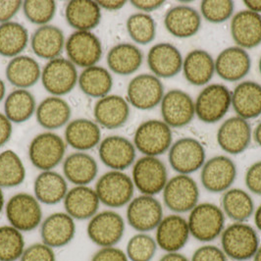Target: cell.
I'll return each mask as SVG.
<instances>
[{
  "instance_id": "52a82bcc",
  "label": "cell",
  "mask_w": 261,
  "mask_h": 261,
  "mask_svg": "<svg viewBox=\"0 0 261 261\" xmlns=\"http://www.w3.org/2000/svg\"><path fill=\"white\" fill-rule=\"evenodd\" d=\"M65 141L53 132H44L36 136L29 145V158L40 171L57 167L65 158Z\"/></svg>"
},
{
  "instance_id": "44dd1931",
  "label": "cell",
  "mask_w": 261,
  "mask_h": 261,
  "mask_svg": "<svg viewBox=\"0 0 261 261\" xmlns=\"http://www.w3.org/2000/svg\"><path fill=\"white\" fill-rule=\"evenodd\" d=\"M155 230L157 246L166 252H179L191 236L188 221L176 213L163 217Z\"/></svg>"
},
{
  "instance_id": "ac0fdd59",
  "label": "cell",
  "mask_w": 261,
  "mask_h": 261,
  "mask_svg": "<svg viewBox=\"0 0 261 261\" xmlns=\"http://www.w3.org/2000/svg\"><path fill=\"white\" fill-rule=\"evenodd\" d=\"M98 155L106 167L115 171H124L136 161L134 144L121 136H109L98 145Z\"/></svg>"
},
{
  "instance_id": "ba28073f",
  "label": "cell",
  "mask_w": 261,
  "mask_h": 261,
  "mask_svg": "<svg viewBox=\"0 0 261 261\" xmlns=\"http://www.w3.org/2000/svg\"><path fill=\"white\" fill-rule=\"evenodd\" d=\"M232 106V92L222 84H211L199 92L195 109L197 118L207 124L222 120Z\"/></svg>"
},
{
  "instance_id": "f907efd6",
  "label": "cell",
  "mask_w": 261,
  "mask_h": 261,
  "mask_svg": "<svg viewBox=\"0 0 261 261\" xmlns=\"http://www.w3.org/2000/svg\"><path fill=\"white\" fill-rule=\"evenodd\" d=\"M245 182L249 192L261 196V161H257L248 167Z\"/></svg>"
},
{
  "instance_id": "9a60e30c",
  "label": "cell",
  "mask_w": 261,
  "mask_h": 261,
  "mask_svg": "<svg viewBox=\"0 0 261 261\" xmlns=\"http://www.w3.org/2000/svg\"><path fill=\"white\" fill-rule=\"evenodd\" d=\"M237 174L235 162L230 157L217 155L211 157L203 164L200 181L209 193H225L235 182Z\"/></svg>"
},
{
  "instance_id": "83f0119b",
  "label": "cell",
  "mask_w": 261,
  "mask_h": 261,
  "mask_svg": "<svg viewBox=\"0 0 261 261\" xmlns=\"http://www.w3.org/2000/svg\"><path fill=\"white\" fill-rule=\"evenodd\" d=\"M101 130L99 125L90 119H75L67 124L65 141L78 151H87L99 145Z\"/></svg>"
},
{
  "instance_id": "8fae6325",
  "label": "cell",
  "mask_w": 261,
  "mask_h": 261,
  "mask_svg": "<svg viewBox=\"0 0 261 261\" xmlns=\"http://www.w3.org/2000/svg\"><path fill=\"white\" fill-rule=\"evenodd\" d=\"M199 189L189 175L178 174L168 180L163 190V201L176 214L190 212L198 204Z\"/></svg>"
},
{
  "instance_id": "1f68e13d",
  "label": "cell",
  "mask_w": 261,
  "mask_h": 261,
  "mask_svg": "<svg viewBox=\"0 0 261 261\" xmlns=\"http://www.w3.org/2000/svg\"><path fill=\"white\" fill-rule=\"evenodd\" d=\"M98 173V165L93 157L83 151L71 153L63 160L66 180L75 186H89Z\"/></svg>"
},
{
  "instance_id": "b9f144b4",
  "label": "cell",
  "mask_w": 261,
  "mask_h": 261,
  "mask_svg": "<svg viewBox=\"0 0 261 261\" xmlns=\"http://www.w3.org/2000/svg\"><path fill=\"white\" fill-rule=\"evenodd\" d=\"M26 179V168L20 156L11 149L0 153V188L18 187Z\"/></svg>"
},
{
  "instance_id": "f35d334b",
  "label": "cell",
  "mask_w": 261,
  "mask_h": 261,
  "mask_svg": "<svg viewBox=\"0 0 261 261\" xmlns=\"http://www.w3.org/2000/svg\"><path fill=\"white\" fill-rule=\"evenodd\" d=\"M222 210L234 222H246L254 211V201L248 192L242 189H229L223 195Z\"/></svg>"
},
{
  "instance_id": "ab89813d",
  "label": "cell",
  "mask_w": 261,
  "mask_h": 261,
  "mask_svg": "<svg viewBox=\"0 0 261 261\" xmlns=\"http://www.w3.org/2000/svg\"><path fill=\"white\" fill-rule=\"evenodd\" d=\"M36 110V98L28 90L17 89L5 98L4 114L15 124L26 122L34 115Z\"/></svg>"
},
{
  "instance_id": "2e32d148",
  "label": "cell",
  "mask_w": 261,
  "mask_h": 261,
  "mask_svg": "<svg viewBox=\"0 0 261 261\" xmlns=\"http://www.w3.org/2000/svg\"><path fill=\"white\" fill-rule=\"evenodd\" d=\"M164 87L160 79L151 74H141L130 80L127 88L129 105L140 110H150L161 103Z\"/></svg>"
},
{
  "instance_id": "74e56055",
  "label": "cell",
  "mask_w": 261,
  "mask_h": 261,
  "mask_svg": "<svg viewBox=\"0 0 261 261\" xmlns=\"http://www.w3.org/2000/svg\"><path fill=\"white\" fill-rule=\"evenodd\" d=\"M78 85L86 95L101 98L109 94L113 87L111 73L101 66L86 68L79 75Z\"/></svg>"
},
{
  "instance_id": "d590c367",
  "label": "cell",
  "mask_w": 261,
  "mask_h": 261,
  "mask_svg": "<svg viewBox=\"0 0 261 261\" xmlns=\"http://www.w3.org/2000/svg\"><path fill=\"white\" fill-rule=\"evenodd\" d=\"M183 73L186 80L194 86H205L215 73V61L207 51L195 49L184 58Z\"/></svg>"
},
{
  "instance_id": "f1b7e54d",
  "label": "cell",
  "mask_w": 261,
  "mask_h": 261,
  "mask_svg": "<svg viewBox=\"0 0 261 261\" xmlns=\"http://www.w3.org/2000/svg\"><path fill=\"white\" fill-rule=\"evenodd\" d=\"M164 26L176 38L187 39L196 35L201 26V17L195 8L179 5L165 15Z\"/></svg>"
},
{
  "instance_id": "bcb514c9",
  "label": "cell",
  "mask_w": 261,
  "mask_h": 261,
  "mask_svg": "<svg viewBox=\"0 0 261 261\" xmlns=\"http://www.w3.org/2000/svg\"><path fill=\"white\" fill-rule=\"evenodd\" d=\"M22 7L27 19L39 27L48 25L56 14V2L53 0H27Z\"/></svg>"
},
{
  "instance_id": "6da1fadb",
  "label": "cell",
  "mask_w": 261,
  "mask_h": 261,
  "mask_svg": "<svg viewBox=\"0 0 261 261\" xmlns=\"http://www.w3.org/2000/svg\"><path fill=\"white\" fill-rule=\"evenodd\" d=\"M220 237L224 253L233 260H249L260 247L257 231L246 222H234L225 227Z\"/></svg>"
},
{
  "instance_id": "7c38bea8",
  "label": "cell",
  "mask_w": 261,
  "mask_h": 261,
  "mask_svg": "<svg viewBox=\"0 0 261 261\" xmlns=\"http://www.w3.org/2000/svg\"><path fill=\"white\" fill-rule=\"evenodd\" d=\"M65 50L68 59L81 68L95 66L102 57V43L92 32L75 31L67 39Z\"/></svg>"
},
{
  "instance_id": "e0dca14e",
  "label": "cell",
  "mask_w": 261,
  "mask_h": 261,
  "mask_svg": "<svg viewBox=\"0 0 261 261\" xmlns=\"http://www.w3.org/2000/svg\"><path fill=\"white\" fill-rule=\"evenodd\" d=\"M160 105L163 121L170 128H183L196 115L193 98L181 90H171L165 93Z\"/></svg>"
},
{
  "instance_id": "cb8c5ba5",
  "label": "cell",
  "mask_w": 261,
  "mask_h": 261,
  "mask_svg": "<svg viewBox=\"0 0 261 261\" xmlns=\"http://www.w3.org/2000/svg\"><path fill=\"white\" fill-rule=\"evenodd\" d=\"M251 67L246 49L239 46L227 47L216 57L215 73L227 82H239L245 78Z\"/></svg>"
},
{
  "instance_id": "91938a15",
  "label": "cell",
  "mask_w": 261,
  "mask_h": 261,
  "mask_svg": "<svg viewBox=\"0 0 261 261\" xmlns=\"http://www.w3.org/2000/svg\"><path fill=\"white\" fill-rule=\"evenodd\" d=\"M254 224H255V227L257 228V230L261 232V204L255 209L254 213Z\"/></svg>"
},
{
  "instance_id": "3957f363",
  "label": "cell",
  "mask_w": 261,
  "mask_h": 261,
  "mask_svg": "<svg viewBox=\"0 0 261 261\" xmlns=\"http://www.w3.org/2000/svg\"><path fill=\"white\" fill-rule=\"evenodd\" d=\"M94 190L100 203L110 208H121L134 198L135 185L123 171L110 170L99 177Z\"/></svg>"
},
{
  "instance_id": "484cf974",
  "label": "cell",
  "mask_w": 261,
  "mask_h": 261,
  "mask_svg": "<svg viewBox=\"0 0 261 261\" xmlns=\"http://www.w3.org/2000/svg\"><path fill=\"white\" fill-rule=\"evenodd\" d=\"M231 35L237 46L244 49L261 44V15L249 10H241L231 21Z\"/></svg>"
},
{
  "instance_id": "be15d7a7",
  "label": "cell",
  "mask_w": 261,
  "mask_h": 261,
  "mask_svg": "<svg viewBox=\"0 0 261 261\" xmlns=\"http://www.w3.org/2000/svg\"><path fill=\"white\" fill-rule=\"evenodd\" d=\"M5 208V200H4V195L2 192V188H0V213L2 210Z\"/></svg>"
},
{
  "instance_id": "6125c7cd",
  "label": "cell",
  "mask_w": 261,
  "mask_h": 261,
  "mask_svg": "<svg viewBox=\"0 0 261 261\" xmlns=\"http://www.w3.org/2000/svg\"><path fill=\"white\" fill-rule=\"evenodd\" d=\"M5 93H6V87L4 82L0 79V102L3 100V98L5 97Z\"/></svg>"
},
{
  "instance_id": "e7e4bbea",
  "label": "cell",
  "mask_w": 261,
  "mask_h": 261,
  "mask_svg": "<svg viewBox=\"0 0 261 261\" xmlns=\"http://www.w3.org/2000/svg\"><path fill=\"white\" fill-rule=\"evenodd\" d=\"M252 259H253V261H261V246L257 249V251L255 252Z\"/></svg>"
},
{
  "instance_id": "7a4b0ae2",
  "label": "cell",
  "mask_w": 261,
  "mask_h": 261,
  "mask_svg": "<svg viewBox=\"0 0 261 261\" xmlns=\"http://www.w3.org/2000/svg\"><path fill=\"white\" fill-rule=\"evenodd\" d=\"M187 221L191 236L201 243L216 240L225 229V214L222 208L210 202L196 205L190 211Z\"/></svg>"
},
{
  "instance_id": "8d00e7d4",
  "label": "cell",
  "mask_w": 261,
  "mask_h": 261,
  "mask_svg": "<svg viewBox=\"0 0 261 261\" xmlns=\"http://www.w3.org/2000/svg\"><path fill=\"white\" fill-rule=\"evenodd\" d=\"M72 110L69 103L60 96L44 98L36 110L37 121L46 130H57L69 123Z\"/></svg>"
},
{
  "instance_id": "5bb4252c",
  "label": "cell",
  "mask_w": 261,
  "mask_h": 261,
  "mask_svg": "<svg viewBox=\"0 0 261 261\" xmlns=\"http://www.w3.org/2000/svg\"><path fill=\"white\" fill-rule=\"evenodd\" d=\"M170 165L178 174L190 175L201 169L206 153L203 145L194 138H182L172 144L169 149Z\"/></svg>"
},
{
  "instance_id": "5b68a950",
  "label": "cell",
  "mask_w": 261,
  "mask_h": 261,
  "mask_svg": "<svg viewBox=\"0 0 261 261\" xmlns=\"http://www.w3.org/2000/svg\"><path fill=\"white\" fill-rule=\"evenodd\" d=\"M5 214L9 225L22 233L32 232L42 222V209L37 197L28 193L11 196L5 204Z\"/></svg>"
},
{
  "instance_id": "681fc988",
  "label": "cell",
  "mask_w": 261,
  "mask_h": 261,
  "mask_svg": "<svg viewBox=\"0 0 261 261\" xmlns=\"http://www.w3.org/2000/svg\"><path fill=\"white\" fill-rule=\"evenodd\" d=\"M227 258L222 248L213 245H204L196 249L191 261H227Z\"/></svg>"
},
{
  "instance_id": "f5cc1de1",
  "label": "cell",
  "mask_w": 261,
  "mask_h": 261,
  "mask_svg": "<svg viewBox=\"0 0 261 261\" xmlns=\"http://www.w3.org/2000/svg\"><path fill=\"white\" fill-rule=\"evenodd\" d=\"M23 6V1H0V24L10 22Z\"/></svg>"
},
{
  "instance_id": "680465c9",
  "label": "cell",
  "mask_w": 261,
  "mask_h": 261,
  "mask_svg": "<svg viewBox=\"0 0 261 261\" xmlns=\"http://www.w3.org/2000/svg\"><path fill=\"white\" fill-rule=\"evenodd\" d=\"M244 4L249 11L261 15V0H245Z\"/></svg>"
},
{
  "instance_id": "603a6c76",
  "label": "cell",
  "mask_w": 261,
  "mask_h": 261,
  "mask_svg": "<svg viewBox=\"0 0 261 261\" xmlns=\"http://www.w3.org/2000/svg\"><path fill=\"white\" fill-rule=\"evenodd\" d=\"M93 115L96 123L105 129H118L125 125L130 117V105L121 95L108 94L97 100Z\"/></svg>"
},
{
  "instance_id": "c3c4849f",
  "label": "cell",
  "mask_w": 261,
  "mask_h": 261,
  "mask_svg": "<svg viewBox=\"0 0 261 261\" xmlns=\"http://www.w3.org/2000/svg\"><path fill=\"white\" fill-rule=\"evenodd\" d=\"M19 261H56L55 251L42 242L25 248Z\"/></svg>"
},
{
  "instance_id": "30bf717a",
  "label": "cell",
  "mask_w": 261,
  "mask_h": 261,
  "mask_svg": "<svg viewBox=\"0 0 261 261\" xmlns=\"http://www.w3.org/2000/svg\"><path fill=\"white\" fill-rule=\"evenodd\" d=\"M40 80L45 91L53 96L65 95L78 84L77 67L67 58H55L43 67Z\"/></svg>"
},
{
  "instance_id": "d6986e66",
  "label": "cell",
  "mask_w": 261,
  "mask_h": 261,
  "mask_svg": "<svg viewBox=\"0 0 261 261\" xmlns=\"http://www.w3.org/2000/svg\"><path fill=\"white\" fill-rule=\"evenodd\" d=\"M251 137L252 130L248 120L235 116L223 122L217 132V143L225 152L237 155L248 149Z\"/></svg>"
},
{
  "instance_id": "9f6ffc18",
  "label": "cell",
  "mask_w": 261,
  "mask_h": 261,
  "mask_svg": "<svg viewBox=\"0 0 261 261\" xmlns=\"http://www.w3.org/2000/svg\"><path fill=\"white\" fill-rule=\"evenodd\" d=\"M96 2L101 9H105L108 11L120 10L127 3V1H124V0H99Z\"/></svg>"
},
{
  "instance_id": "d6a6232c",
  "label": "cell",
  "mask_w": 261,
  "mask_h": 261,
  "mask_svg": "<svg viewBox=\"0 0 261 261\" xmlns=\"http://www.w3.org/2000/svg\"><path fill=\"white\" fill-rule=\"evenodd\" d=\"M68 191L65 177L53 170L41 171L34 183L35 196L40 203L47 205L64 200Z\"/></svg>"
},
{
  "instance_id": "60d3db41",
  "label": "cell",
  "mask_w": 261,
  "mask_h": 261,
  "mask_svg": "<svg viewBox=\"0 0 261 261\" xmlns=\"http://www.w3.org/2000/svg\"><path fill=\"white\" fill-rule=\"evenodd\" d=\"M29 43V33L17 22L0 24V55L14 58L21 55Z\"/></svg>"
},
{
  "instance_id": "6f0895ef",
  "label": "cell",
  "mask_w": 261,
  "mask_h": 261,
  "mask_svg": "<svg viewBox=\"0 0 261 261\" xmlns=\"http://www.w3.org/2000/svg\"><path fill=\"white\" fill-rule=\"evenodd\" d=\"M159 261H191L189 258L180 252H166Z\"/></svg>"
},
{
  "instance_id": "f546056e",
  "label": "cell",
  "mask_w": 261,
  "mask_h": 261,
  "mask_svg": "<svg viewBox=\"0 0 261 261\" xmlns=\"http://www.w3.org/2000/svg\"><path fill=\"white\" fill-rule=\"evenodd\" d=\"M232 106L237 115L245 120L260 116V84L253 81L240 83L232 92Z\"/></svg>"
},
{
  "instance_id": "e575fe53",
  "label": "cell",
  "mask_w": 261,
  "mask_h": 261,
  "mask_svg": "<svg viewBox=\"0 0 261 261\" xmlns=\"http://www.w3.org/2000/svg\"><path fill=\"white\" fill-rule=\"evenodd\" d=\"M6 78L17 89L27 90L35 86L41 77L39 62L28 55L12 58L6 66Z\"/></svg>"
},
{
  "instance_id": "d4e9b609",
  "label": "cell",
  "mask_w": 261,
  "mask_h": 261,
  "mask_svg": "<svg viewBox=\"0 0 261 261\" xmlns=\"http://www.w3.org/2000/svg\"><path fill=\"white\" fill-rule=\"evenodd\" d=\"M67 214L75 220H90L99 209L100 200L94 189L89 186H75L64 198Z\"/></svg>"
},
{
  "instance_id": "ee69618b",
  "label": "cell",
  "mask_w": 261,
  "mask_h": 261,
  "mask_svg": "<svg viewBox=\"0 0 261 261\" xmlns=\"http://www.w3.org/2000/svg\"><path fill=\"white\" fill-rule=\"evenodd\" d=\"M127 31L136 43L148 44L156 36V24L149 14L139 12L133 14L127 20Z\"/></svg>"
},
{
  "instance_id": "7dc6e473",
  "label": "cell",
  "mask_w": 261,
  "mask_h": 261,
  "mask_svg": "<svg viewBox=\"0 0 261 261\" xmlns=\"http://www.w3.org/2000/svg\"><path fill=\"white\" fill-rule=\"evenodd\" d=\"M234 2L230 0H204L200 4L203 18L215 24L229 20L234 13Z\"/></svg>"
},
{
  "instance_id": "9c48e42d",
  "label": "cell",
  "mask_w": 261,
  "mask_h": 261,
  "mask_svg": "<svg viewBox=\"0 0 261 261\" xmlns=\"http://www.w3.org/2000/svg\"><path fill=\"white\" fill-rule=\"evenodd\" d=\"M124 218L113 210L97 212L89 221V239L99 248L116 247L125 234Z\"/></svg>"
},
{
  "instance_id": "11a10c76",
  "label": "cell",
  "mask_w": 261,
  "mask_h": 261,
  "mask_svg": "<svg viewBox=\"0 0 261 261\" xmlns=\"http://www.w3.org/2000/svg\"><path fill=\"white\" fill-rule=\"evenodd\" d=\"M130 4L138 10H141L144 13L148 14L149 12H152L158 8H160L164 4V1H161V0H133V1H130Z\"/></svg>"
},
{
  "instance_id": "836d02e7",
  "label": "cell",
  "mask_w": 261,
  "mask_h": 261,
  "mask_svg": "<svg viewBox=\"0 0 261 261\" xmlns=\"http://www.w3.org/2000/svg\"><path fill=\"white\" fill-rule=\"evenodd\" d=\"M109 69L120 76L136 73L143 64L144 54L133 43L123 42L113 46L106 57Z\"/></svg>"
},
{
  "instance_id": "4dcf8cb0",
  "label": "cell",
  "mask_w": 261,
  "mask_h": 261,
  "mask_svg": "<svg viewBox=\"0 0 261 261\" xmlns=\"http://www.w3.org/2000/svg\"><path fill=\"white\" fill-rule=\"evenodd\" d=\"M101 16V8L96 1L72 0L66 4V21L76 31L92 32L99 25Z\"/></svg>"
},
{
  "instance_id": "277c9868",
  "label": "cell",
  "mask_w": 261,
  "mask_h": 261,
  "mask_svg": "<svg viewBox=\"0 0 261 261\" xmlns=\"http://www.w3.org/2000/svg\"><path fill=\"white\" fill-rule=\"evenodd\" d=\"M132 180L142 195L154 196L163 192L168 182V171L159 158L144 155L135 161Z\"/></svg>"
},
{
  "instance_id": "94428289",
  "label": "cell",
  "mask_w": 261,
  "mask_h": 261,
  "mask_svg": "<svg viewBox=\"0 0 261 261\" xmlns=\"http://www.w3.org/2000/svg\"><path fill=\"white\" fill-rule=\"evenodd\" d=\"M253 138H254V141L256 142V144L261 146V122L258 123V125L254 129Z\"/></svg>"
},
{
  "instance_id": "816d5d0a",
  "label": "cell",
  "mask_w": 261,
  "mask_h": 261,
  "mask_svg": "<svg viewBox=\"0 0 261 261\" xmlns=\"http://www.w3.org/2000/svg\"><path fill=\"white\" fill-rule=\"evenodd\" d=\"M91 261H129L124 250L117 247L100 248L93 255Z\"/></svg>"
},
{
  "instance_id": "7402d4cb",
  "label": "cell",
  "mask_w": 261,
  "mask_h": 261,
  "mask_svg": "<svg viewBox=\"0 0 261 261\" xmlns=\"http://www.w3.org/2000/svg\"><path fill=\"white\" fill-rule=\"evenodd\" d=\"M183 56L180 50L168 42L153 45L147 54V65L157 78L177 76L183 69Z\"/></svg>"
},
{
  "instance_id": "4fadbf2b",
  "label": "cell",
  "mask_w": 261,
  "mask_h": 261,
  "mask_svg": "<svg viewBox=\"0 0 261 261\" xmlns=\"http://www.w3.org/2000/svg\"><path fill=\"white\" fill-rule=\"evenodd\" d=\"M126 217L134 230L139 233H148L155 230L163 219V207L154 196L141 195L130 200Z\"/></svg>"
},
{
  "instance_id": "8992f818",
  "label": "cell",
  "mask_w": 261,
  "mask_h": 261,
  "mask_svg": "<svg viewBox=\"0 0 261 261\" xmlns=\"http://www.w3.org/2000/svg\"><path fill=\"white\" fill-rule=\"evenodd\" d=\"M173 135L169 126L160 120H147L142 123L134 136L136 149L145 156L157 157L169 151Z\"/></svg>"
},
{
  "instance_id": "db71d44e",
  "label": "cell",
  "mask_w": 261,
  "mask_h": 261,
  "mask_svg": "<svg viewBox=\"0 0 261 261\" xmlns=\"http://www.w3.org/2000/svg\"><path fill=\"white\" fill-rule=\"evenodd\" d=\"M13 126L12 122L6 117L4 113L0 112V147L7 144L12 136Z\"/></svg>"
},
{
  "instance_id": "7bdbcfd3",
  "label": "cell",
  "mask_w": 261,
  "mask_h": 261,
  "mask_svg": "<svg viewBox=\"0 0 261 261\" xmlns=\"http://www.w3.org/2000/svg\"><path fill=\"white\" fill-rule=\"evenodd\" d=\"M26 248L24 235L11 225L0 226V261H17Z\"/></svg>"
},
{
  "instance_id": "f6af8a7d",
  "label": "cell",
  "mask_w": 261,
  "mask_h": 261,
  "mask_svg": "<svg viewBox=\"0 0 261 261\" xmlns=\"http://www.w3.org/2000/svg\"><path fill=\"white\" fill-rule=\"evenodd\" d=\"M156 241L146 233H138L129 240L126 254L130 261H150L156 253Z\"/></svg>"
},
{
  "instance_id": "4316f807",
  "label": "cell",
  "mask_w": 261,
  "mask_h": 261,
  "mask_svg": "<svg viewBox=\"0 0 261 261\" xmlns=\"http://www.w3.org/2000/svg\"><path fill=\"white\" fill-rule=\"evenodd\" d=\"M65 43L63 31L49 24L39 27L31 38L33 53L39 58L48 61L60 57L65 49Z\"/></svg>"
},
{
  "instance_id": "ffe728a7",
  "label": "cell",
  "mask_w": 261,
  "mask_h": 261,
  "mask_svg": "<svg viewBox=\"0 0 261 261\" xmlns=\"http://www.w3.org/2000/svg\"><path fill=\"white\" fill-rule=\"evenodd\" d=\"M75 234V219L66 212L53 213L40 224L41 242L53 249L68 246L73 241Z\"/></svg>"
},
{
  "instance_id": "03108f58",
  "label": "cell",
  "mask_w": 261,
  "mask_h": 261,
  "mask_svg": "<svg viewBox=\"0 0 261 261\" xmlns=\"http://www.w3.org/2000/svg\"><path fill=\"white\" fill-rule=\"evenodd\" d=\"M258 69H259V73H260L261 75V56L260 58H259V61H258Z\"/></svg>"
}]
</instances>
